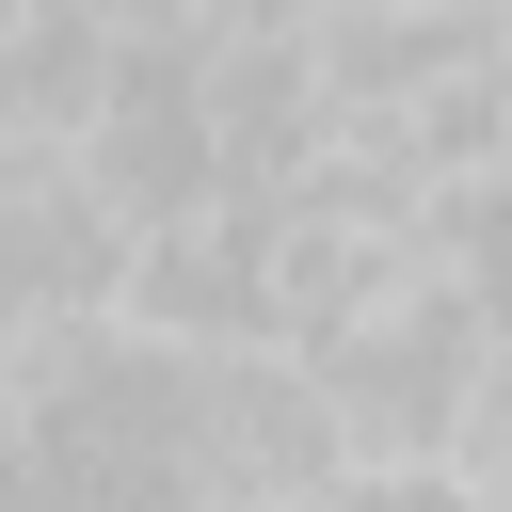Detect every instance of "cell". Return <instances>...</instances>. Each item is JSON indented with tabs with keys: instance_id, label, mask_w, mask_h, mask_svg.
Instances as JSON below:
<instances>
[{
	"instance_id": "6da1fadb",
	"label": "cell",
	"mask_w": 512,
	"mask_h": 512,
	"mask_svg": "<svg viewBox=\"0 0 512 512\" xmlns=\"http://www.w3.org/2000/svg\"><path fill=\"white\" fill-rule=\"evenodd\" d=\"M112 336H128V352H176V368H208V352H272V224H256V192H208V208L128 224Z\"/></svg>"
},
{
	"instance_id": "3957f363",
	"label": "cell",
	"mask_w": 512,
	"mask_h": 512,
	"mask_svg": "<svg viewBox=\"0 0 512 512\" xmlns=\"http://www.w3.org/2000/svg\"><path fill=\"white\" fill-rule=\"evenodd\" d=\"M128 224H160V208H208L224 192V144H208V80H192V48H112V80H96V128L64 144Z\"/></svg>"
},
{
	"instance_id": "7a4b0ae2",
	"label": "cell",
	"mask_w": 512,
	"mask_h": 512,
	"mask_svg": "<svg viewBox=\"0 0 512 512\" xmlns=\"http://www.w3.org/2000/svg\"><path fill=\"white\" fill-rule=\"evenodd\" d=\"M176 464L208 496H336L352 432H336V384L304 352H208L176 384Z\"/></svg>"
},
{
	"instance_id": "277c9868",
	"label": "cell",
	"mask_w": 512,
	"mask_h": 512,
	"mask_svg": "<svg viewBox=\"0 0 512 512\" xmlns=\"http://www.w3.org/2000/svg\"><path fill=\"white\" fill-rule=\"evenodd\" d=\"M320 512H480V480L464 464H336Z\"/></svg>"
},
{
	"instance_id": "5b68a950",
	"label": "cell",
	"mask_w": 512,
	"mask_h": 512,
	"mask_svg": "<svg viewBox=\"0 0 512 512\" xmlns=\"http://www.w3.org/2000/svg\"><path fill=\"white\" fill-rule=\"evenodd\" d=\"M80 16H96L112 48H208V32H224V0H80Z\"/></svg>"
},
{
	"instance_id": "8992f818",
	"label": "cell",
	"mask_w": 512,
	"mask_h": 512,
	"mask_svg": "<svg viewBox=\"0 0 512 512\" xmlns=\"http://www.w3.org/2000/svg\"><path fill=\"white\" fill-rule=\"evenodd\" d=\"M208 512H320V496H208Z\"/></svg>"
},
{
	"instance_id": "52a82bcc",
	"label": "cell",
	"mask_w": 512,
	"mask_h": 512,
	"mask_svg": "<svg viewBox=\"0 0 512 512\" xmlns=\"http://www.w3.org/2000/svg\"><path fill=\"white\" fill-rule=\"evenodd\" d=\"M0 512H48V496H16V480H0Z\"/></svg>"
}]
</instances>
